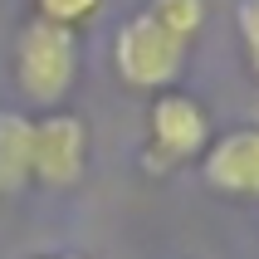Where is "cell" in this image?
I'll list each match as a JSON object with an SVG mask.
<instances>
[{
    "label": "cell",
    "mask_w": 259,
    "mask_h": 259,
    "mask_svg": "<svg viewBox=\"0 0 259 259\" xmlns=\"http://www.w3.org/2000/svg\"><path fill=\"white\" fill-rule=\"evenodd\" d=\"M88 166V122L78 113L49 108L34 117V181L44 186H73Z\"/></svg>",
    "instance_id": "obj_4"
},
{
    "label": "cell",
    "mask_w": 259,
    "mask_h": 259,
    "mask_svg": "<svg viewBox=\"0 0 259 259\" xmlns=\"http://www.w3.org/2000/svg\"><path fill=\"white\" fill-rule=\"evenodd\" d=\"M142 10L181 44H196V34L205 29V0H147Z\"/></svg>",
    "instance_id": "obj_7"
},
{
    "label": "cell",
    "mask_w": 259,
    "mask_h": 259,
    "mask_svg": "<svg viewBox=\"0 0 259 259\" xmlns=\"http://www.w3.org/2000/svg\"><path fill=\"white\" fill-rule=\"evenodd\" d=\"M108 0H34V15L49 20V25H64V29H83L103 15Z\"/></svg>",
    "instance_id": "obj_8"
},
{
    "label": "cell",
    "mask_w": 259,
    "mask_h": 259,
    "mask_svg": "<svg viewBox=\"0 0 259 259\" xmlns=\"http://www.w3.org/2000/svg\"><path fill=\"white\" fill-rule=\"evenodd\" d=\"M201 176L220 196L259 201V122L210 137V147L201 152Z\"/></svg>",
    "instance_id": "obj_5"
},
{
    "label": "cell",
    "mask_w": 259,
    "mask_h": 259,
    "mask_svg": "<svg viewBox=\"0 0 259 259\" xmlns=\"http://www.w3.org/2000/svg\"><path fill=\"white\" fill-rule=\"evenodd\" d=\"M215 127H210V113H205L201 103L181 93V88H166L152 98L147 108V152H142V166L152 176L171 171L181 161H196L210 147Z\"/></svg>",
    "instance_id": "obj_3"
},
{
    "label": "cell",
    "mask_w": 259,
    "mask_h": 259,
    "mask_svg": "<svg viewBox=\"0 0 259 259\" xmlns=\"http://www.w3.org/2000/svg\"><path fill=\"white\" fill-rule=\"evenodd\" d=\"M34 181V117L0 108V196H15Z\"/></svg>",
    "instance_id": "obj_6"
},
{
    "label": "cell",
    "mask_w": 259,
    "mask_h": 259,
    "mask_svg": "<svg viewBox=\"0 0 259 259\" xmlns=\"http://www.w3.org/2000/svg\"><path fill=\"white\" fill-rule=\"evenodd\" d=\"M49 259H83V254H49Z\"/></svg>",
    "instance_id": "obj_10"
},
{
    "label": "cell",
    "mask_w": 259,
    "mask_h": 259,
    "mask_svg": "<svg viewBox=\"0 0 259 259\" xmlns=\"http://www.w3.org/2000/svg\"><path fill=\"white\" fill-rule=\"evenodd\" d=\"M78 78V29L49 25V20H25L15 39V83L29 103H39L44 113L69 98Z\"/></svg>",
    "instance_id": "obj_1"
},
{
    "label": "cell",
    "mask_w": 259,
    "mask_h": 259,
    "mask_svg": "<svg viewBox=\"0 0 259 259\" xmlns=\"http://www.w3.org/2000/svg\"><path fill=\"white\" fill-rule=\"evenodd\" d=\"M186 54H191V44L166 34L147 10L122 20L117 34H113V69L137 93H166V88H176V78L186 69Z\"/></svg>",
    "instance_id": "obj_2"
},
{
    "label": "cell",
    "mask_w": 259,
    "mask_h": 259,
    "mask_svg": "<svg viewBox=\"0 0 259 259\" xmlns=\"http://www.w3.org/2000/svg\"><path fill=\"white\" fill-rule=\"evenodd\" d=\"M235 25H240V44H245L249 73L259 78V0H240V10H235Z\"/></svg>",
    "instance_id": "obj_9"
}]
</instances>
